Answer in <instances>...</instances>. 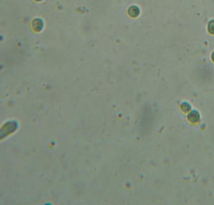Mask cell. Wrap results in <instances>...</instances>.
<instances>
[{
  "label": "cell",
  "instance_id": "1",
  "mask_svg": "<svg viewBox=\"0 0 214 205\" xmlns=\"http://www.w3.org/2000/svg\"><path fill=\"white\" fill-rule=\"evenodd\" d=\"M140 13L139 8L135 5H133L132 7H131L128 10L129 15L133 18H135L138 17V15H139Z\"/></svg>",
  "mask_w": 214,
  "mask_h": 205
},
{
  "label": "cell",
  "instance_id": "2",
  "mask_svg": "<svg viewBox=\"0 0 214 205\" xmlns=\"http://www.w3.org/2000/svg\"><path fill=\"white\" fill-rule=\"evenodd\" d=\"M208 29L210 33L214 34V20L211 21L209 22L208 26Z\"/></svg>",
  "mask_w": 214,
  "mask_h": 205
},
{
  "label": "cell",
  "instance_id": "3",
  "mask_svg": "<svg viewBox=\"0 0 214 205\" xmlns=\"http://www.w3.org/2000/svg\"><path fill=\"white\" fill-rule=\"evenodd\" d=\"M212 59H213V60L214 62V52L213 53V54H212Z\"/></svg>",
  "mask_w": 214,
  "mask_h": 205
}]
</instances>
